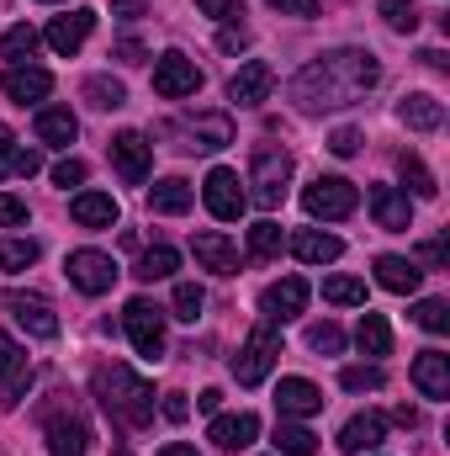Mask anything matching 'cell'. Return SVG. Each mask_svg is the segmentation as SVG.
<instances>
[{"label":"cell","mask_w":450,"mask_h":456,"mask_svg":"<svg viewBox=\"0 0 450 456\" xmlns=\"http://www.w3.org/2000/svg\"><path fill=\"white\" fill-rule=\"evenodd\" d=\"M0 224L21 228V224H27V202H21V197H11V191H0Z\"/></svg>","instance_id":"cell-48"},{"label":"cell","mask_w":450,"mask_h":456,"mask_svg":"<svg viewBox=\"0 0 450 456\" xmlns=\"http://www.w3.org/2000/svg\"><path fill=\"white\" fill-rule=\"evenodd\" d=\"M419 260H430V265H446V260H450L446 239H424V244H419Z\"/></svg>","instance_id":"cell-53"},{"label":"cell","mask_w":450,"mask_h":456,"mask_svg":"<svg viewBox=\"0 0 450 456\" xmlns=\"http://www.w3.org/2000/svg\"><path fill=\"white\" fill-rule=\"evenodd\" d=\"M281 244H286V233H281V224L260 218V224L249 228V255H254V260H270V255H281Z\"/></svg>","instance_id":"cell-39"},{"label":"cell","mask_w":450,"mask_h":456,"mask_svg":"<svg viewBox=\"0 0 450 456\" xmlns=\"http://www.w3.org/2000/svg\"><path fill=\"white\" fill-rule=\"evenodd\" d=\"M91 27H96V11H91V5H75L69 16H53V21L43 27V43H48L59 59H69V53H80V43L91 37Z\"/></svg>","instance_id":"cell-14"},{"label":"cell","mask_w":450,"mask_h":456,"mask_svg":"<svg viewBox=\"0 0 450 456\" xmlns=\"http://www.w3.org/2000/svg\"><path fill=\"white\" fill-rule=\"evenodd\" d=\"M286 244H292V255L302 265H334L339 255H344V244H339L334 233H324V228H297Z\"/></svg>","instance_id":"cell-26"},{"label":"cell","mask_w":450,"mask_h":456,"mask_svg":"<svg viewBox=\"0 0 450 456\" xmlns=\"http://www.w3.org/2000/svg\"><path fill=\"white\" fill-rule=\"evenodd\" d=\"M37 255H43L37 239H0V271H27L37 265Z\"/></svg>","instance_id":"cell-38"},{"label":"cell","mask_w":450,"mask_h":456,"mask_svg":"<svg viewBox=\"0 0 450 456\" xmlns=\"http://www.w3.org/2000/svg\"><path fill=\"white\" fill-rule=\"evenodd\" d=\"M254 436H260V419H254L249 409H238V414H213V430H207V441H213L218 452H244V446H254Z\"/></svg>","instance_id":"cell-22"},{"label":"cell","mask_w":450,"mask_h":456,"mask_svg":"<svg viewBox=\"0 0 450 456\" xmlns=\"http://www.w3.org/2000/svg\"><path fill=\"white\" fill-rule=\"evenodd\" d=\"M175 133L186 138L181 149H191V154H213V149L233 143V122H228L223 112H213V117H181V122H175Z\"/></svg>","instance_id":"cell-18"},{"label":"cell","mask_w":450,"mask_h":456,"mask_svg":"<svg viewBox=\"0 0 450 456\" xmlns=\"http://www.w3.org/2000/svg\"><path fill=\"white\" fill-rule=\"evenodd\" d=\"M191 255H197V265L213 271V276H238V244L228 239L223 228H202V233L191 239Z\"/></svg>","instance_id":"cell-19"},{"label":"cell","mask_w":450,"mask_h":456,"mask_svg":"<svg viewBox=\"0 0 450 456\" xmlns=\"http://www.w3.org/2000/svg\"><path fill=\"white\" fill-rule=\"evenodd\" d=\"M85 96H91L96 112H122V107H127V86L112 80V75H91V80H85Z\"/></svg>","instance_id":"cell-34"},{"label":"cell","mask_w":450,"mask_h":456,"mask_svg":"<svg viewBox=\"0 0 450 456\" xmlns=\"http://www.w3.org/2000/svg\"><path fill=\"white\" fill-rule=\"evenodd\" d=\"M159 456H202L197 446H186V441H170V446H159Z\"/></svg>","instance_id":"cell-57"},{"label":"cell","mask_w":450,"mask_h":456,"mask_svg":"<svg viewBox=\"0 0 450 456\" xmlns=\"http://www.w3.org/2000/svg\"><path fill=\"white\" fill-rule=\"evenodd\" d=\"M270 91H276V69L265 59L238 64V75L228 80V102L233 107H260V102H270Z\"/></svg>","instance_id":"cell-15"},{"label":"cell","mask_w":450,"mask_h":456,"mask_svg":"<svg viewBox=\"0 0 450 456\" xmlns=\"http://www.w3.org/2000/svg\"><path fill=\"white\" fill-rule=\"evenodd\" d=\"M382 382H387L382 366H344V371H339V387H344V393H376Z\"/></svg>","instance_id":"cell-44"},{"label":"cell","mask_w":450,"mask_h":456,"mask_svg":"<svg viewBox=\"0 0 450 456\" xmlns=\"http://www.w3.org/2000/svg\"><path fill=\"white\" fill-rule=\"evenodd\" d=\"M308 345H313L318 355H339V350H344V330L324 319V324H313V330H308Z\"/></svg>","instance_id":"cell-45"},{"label":"cell","mask_w":450,"mask_h":456,"mask_svg":"<svg viewBox=\"0 0 450 456\" xmlns=\"http://www.w3.org/2000/svg\"><path fill=\"white\" fill-rule=\"evenodd\" d=\"M197 91H202V69H197V59H186L181 48H170V53L154 59V96H165V102H186V96H197Z\"/></svg>","instance_id":"cell-7"},{"label":"cell","mask_w":450,"mask_h":456,"mask_svg":"<svg viewBox=\"0 0 450 456\" xmlns=\"http://www.w3.org/2000/svg\"><path fill=\"white\" fill-rule=\"evenodd\" d=\"M202 202H207V213H213V218H223V224L244 218L249 197H244V186H238V170H228V165L207 170V181H202Z\"/></svg>","instance_id":"cell-11"},{"label":"cell","mask_w":450,"mask_h":456,"mask_svg":"<svg viewBox=\"0 0 450 456\" xmlns=\"http://www.w3.org/2000/svg\"><path fill=\"white\" fill-rule=\"evenodd\" d=\"M43 436H48V456H85L91 452V425L80 419V409H43Z\"/></svg>","instance_id":"cell-8"},{"label":"cell","mask_w":450,"mask_h":456,"mask_svg":"<svg viewBox=\"0 0 450 456\" xmlns=\"http://www.w3.org/2000/svg\"><path fill=\"white\" fill-rule=\"evenodd\" d=\"M80 138V117L69 107H43L37 112V143H53V149H69Z\"/></svg>","instance_id":"cell-30"},{"label":"cell","mask_w":450,"mask_h":456,"mask_svg":"<svg viewBox=\"0 0 450 456\" xmlns=\"http://www.w3.org/2000/svg\"><path fill=\"white\" fill-rule=\"evenodd\" d=\"M48 5H59V0H48Z\"/></svg>","instance_id":"cell-60"},{"label":"cell","mask_w":450,"mask_h":456,"mask_svg":"<svg viewBox=\"0 0 450 456\" xmlns=\"http://www.w3.org/2000/svg\"><path fill=\"white\" fill-rule=\"evenodd\" d=\"M276 414H281V419H313V414H324V387L308 382V377H281V387H276Z\"/></svg>","instance_id":"cell-17"},{"label":"cell","mask_w":450,"mask_h":456,"mask_svg":"<svg viewBox=\"0 0 450 456\" xmlns=\"http://www.w3.org/2000/svg\"><path fill=\"white\" fill-rule=\"evenodd\" d=\"M276 355H281V335H276L270 324H254L249 340H244V350L233 355V377H238V387H260V382L270 377Z\"/></svg>","instance_id":"cell-4"},{"label":"cell","mask_w":450,"mask_h":456,"mask_svg":"<svg viewBox=\"0 0 450 456\" xmlns=\"http://www.w3.org/2000/svg\"><path fill=\"white\" fill-rule=\"evenodd\" d=\"M376 281H382L387 292H398V297H414L419 281H424V271H419L414 260H403V255H376Z\"/></svg>","instance_id":"cell-29"},{"label":"cell","mask_w":450,"mask_h":456,"mask_svg":"<svg viewBox=\"0 0 450 456\" xmlns=\"http://www.w3.org/2000/svg\"><path fill=\"white\" fill-rule=\"evenodd\" d=\"M37 27H27V21H16L5 37H0V59H11V64H21V59H32V48H37Z\"/></svg>","instance_id":"cell-37"},{"label":"cell","mask_w":450,"mask_h":456,"mask_svg":"<svg viewBox=\"0 0 450 456\" xmlns=\"http://www.w3.org/2000/svg\"><path fill=\"white\" fill-rule=\"evenodd\" d=\"M0 308H5L32 340H53V335H59V314H53L48 297H37V292H0Z\"/></svg>","instance_id":"cell-10"},{"label":"cell","mask_w":450,"mask_h":456,"mask_svg":"<svg viewBox=\"0 0 450 456\" xmlns=\"http://www.w3.org/2000/svg\"><path fill=\"white\" fill-rule=\"evenodd\" d=\"M0 91H5L16 107H27V102H48L53 75H48V69H37V64H11V69L0 75Z\"/></svg>","instance_id":"cell-21"},{"label":"cell","mask_w":450,"mask_h":456,"mask_svg":"<svg viewBox=\"0 0 450 456\" xmlns=\"http://www.w3.org/2000/svg\"><path fill=\"white\" fill-rule=\"evenodd\" d=\"M414 387H419L424 398L446 403L450 398V355L446 350H419V355H414Z\"/></svg>","instance_id":"cell-23"},{"label":"cell","mask_w":450,"mask_h":456,"mask_svg":"<svg viewBox=\"0 0 450 456\" xmlns=\"http://www.w3.org/2000/svg\"><path fill=\"white\" fill-rule=\"evenodd\" d=\"M392 419H398V425H403V430H414V425H419V409H408V403H403V409H398V414H392Z\"/></svg>","instance_id":"cell-58"},{"label":"cell","mask_w":450,"mask_h":456,"mask_svg":"<svg viewBox=\"0 0 450 456\" xmlns=\"http://www.w3.org/2000/svg\"><path fill=\"white\" fill-rule=\"evenodd\" d=\"M355 345H360L366 355H387V350H392V330H387V319L366 308L360 324H355Z\"/></svg>","instance_id":"cell-33"},{"label":"cell","mask_w":450,"mask_h":456,"mask_svg":"<svg viewBox=\"0 0 450 456\" xmlns=\"http://www.w3.org/2000/svg\"><path fill=\"white\" fill-rule=\"evenodd\" d=\"M112 165H117V175L127 181V186H143L149 181V170H154V143L143 138V133H117L112 138Z\"/></svg>","instance_id":"cell-13"},{"label":"cell","mask_w":450,"mask_h":456,"mask_svg":"<svg viewBox=\"0 0 450 456\" xmlns=\"http://www.w3.org/2000/svg\"><path fill=\"white\" fill-rule=\"evenodd\" d=\"M197 11L228 27V21H238V16H244V0H197Z\"/></svg>","instance_id":"cell-46"},{"label":"cell","mask_w":450,"mask_h":456,"mask_svg":"<svg viewBox=\"0 0 450 456\" xmlns=\"http://www.w3.org/2000/svg\"><path fill=\"white\" fill-rule=\"evenodd\" d=\"M191 202H197V191H191V181H181V175H165V181H154V186H149V208H154V213H165V218L191 213Z\"/></svg>","instance_id":"cell-28"},{"label":"cell","mask_w":450,"mask_h":456,"mask_svg":"<svg viewBox=\"0 0 450 456\" xmlns=\"http://www.w3.org/2000/svg\"><path fill=\"white\" fill-rule=\"evenodd\" d=\"M122 330H127V340H133V350L143 361H159L165 355V308H154L149 297H133L122 308Z\"/></svg>","instance_id":"cell-6"},{"label":"cell","mask_w":450,"mask_h":456,"mask_svg":"<svg viewBox=\"0 0 450 456\" xmlns=\"http://www.w3.org/2000/svg\"><path fill=\"white\" fill-rule=\"evenodd\" d=\"M302 208H308V218L339 224V218H350V213L360 208V191H355V181H344V175H318V181L302 191Z\"/></svg>","instance_id":"cell-5"},{"label":"cell","mask_w":450,"mask_h":456,"mask_svg":"<svg viewBox=\"0 0 450 456\" xmlns=\"http://www.w3.org/2000/svg\"><path fill=\"white\" fill-rule=\"evenodd\" d=\"M281 16H318V0H270Z\"/></svg>","instance_id":"cell-52"},{"label":"cell","mask_w":450,"mask_h":456,"mask_svg":"<svg viewBox=\"0 0 450 456\" xmlns=\"http://www.w3.org/2000/svg\"><path fill=\"white\" fill-rule=\"evenodd\" d=\"M286 186H292V154L281 143H254L249 154V191L260 208H281L286 202Z\"/></svg>","instance_id":"cell-3"},{"label":"cell","mask_w":450,"mask_h":456,"mask_svg":"<svg viewBox=\"0 0 450 456\" xmlns=\"http://www.w3.org/2000/svg\"><path fill=\"white\" fill-rule=\"evenodd\" d=\"M398 122H403L408 133H440V127H446V102L430 96V91H414V96L398 102Z\"/></svg>","instance_id":"cell-24"},{"label":"cell","mask_w":450,"mask_h":456,"mask_svg":"<svg viewBox=\"0 0 450 456\" xmlns=\"http://www.w3.org/2000/svg\"><path fill=\"white\" fill-rule=\"evenodd\" d=\"M218 48H223V53H238V48H249V27H244V21H228L223 32H218Z\"/></svg>","instance_id":"cell-49"},{"label":"cell","mask_w":450,"mask_h":456,"mask_svg":"<svg viewBox=\"0 0 450 456\" xmlns=\"http://www.w3.org/2000/svg\"><path fill=\"white\" fill-rule=\"evenodd\" d=\"M382 86V59L371 48H329L318 59H308L292 80H286V102L297 112L318 117V112H339L366 102Z\"/></svg>","instance_id":"cell-1"},{"label":"cell","mask_w":450,"mask_h":456,"mask_svg":"<svg viewBox=\"0 0 450 456\" xmlns=\"http://www.w3.org/2000/svg\"><path fill=\"white\" fill-rule=\"evenodd\" d=\"M64 271H69V281L85 292V297H101V292H112L117 287V260L107 255V249H75L69 260H64Z\"/></svg>","instance_id":"cell-9"},{"label":"cell","mask_w":450,"mask_h":456,"mask_svg":"<svg viewBox=\"0 0 450 456\" xmlns=\"http://www.w3.org/2000/svg\"><path fill=\"white\" fill-rule=\"evenodd\" d=\"M398 170H403V186H408L414 197H424V202H430V197H440V181L430 175V165H424L419 154H403V159H398Z\"/></svg>","instance_id":"cell-36"},{"label":"cell","mask_w":450,"mask_h":456,"mask_svg":"<svg viewBox=\"0 0 450 456\" xmlns=\"http://www.w3.org/2000/svg\"><path fill=\"white\" fill-rule=\"evenodd\" d=\"M366 456H376V452H366Z\"/></svg>","instance_id":"cell-61"},{"label":"cell","mask_w":450,"mask_h":456,"mask_svg":"<svg viewBox=\"0 0 450 456\" xmlns=\"http://www.w3.org/2000/svg\"><path fill=\"white\" fill-rule=\"evenodd\" d=\"M69 218L80 228H112L122 218V208H117L112 191H80L75 202H69Z\"/></svg>","instance_id":"cell-27"},{"label":"cell","mask_w":450,"mask_h":456,"mask_svg":"<svg viewBox=\"0 0 450 456\" xmlns=\"http://www.w3.org/2000/svg\"><path fill=\"white\" fill-rule=\"evenodd\" d=\"M382 21H387L392 32L414 37V32H419V5H414V0H382Z\"/></svg>","instance_id":"cell-41"},{"label":"cell","mask_w":450,"mask_h":456,"mask_svg":"<svg viewBox=\"0 0 450 456\" xmlns=\"http://www.w3.org/2000/svg\"><path fill=\"white\" fill-rule=\"evenodd\" d=\"M85 181V159H59L53 165V186H80Z\"/></svg>","instance_id":"cell-50"},{"label":"cell","mask_w":450,"mask_h":456,"mask_svg":"<svg viewBox=\"0 0 450 456\" xmlns=\"http://www.w3.org/2000/svg\"><path fill=\"white\" fill-rule=\"evenodd\" d=\"M329 149H334L339 159L360 154V127H334V133H329Z\"/></svg>","instance_id":"cell-47"},{"label":"cell","mask_w":450,"mask_h":456,"mask_svg":"<svg viewBox=\"0 0 450 456\" xmlns=\"http://www.w3.org/2000/svg\"><path fill=\"white\" fill-rule=\"evenodd\" d=\"M202 308H207V292H202L197 281H181V287H175V319H181V324H197Z\"/></svg>","instance_id":"cell-43"},{"label":"cell","mask_w":450,"mask_h":456,"mask_svg":"<svg viewBox=\"0 0 450 456\" xmlns=\"http://www.w3.org/2000/svg\"><path fill=\"white\" fill-rule=\"evenodd\" d=\"M159 414H165L170 425H181V419L191 414V403H186V393H165V403H159Z\"/></svg>","instance_id":"cell-51"},{"label":"cell","mask_w":450,"mask_h":456,"mask_svg":"<svg viewBox=\"0 0 450 456\" xmlns=\"http://www.w3.org/2000/svg\"><path fill=\"white\" fill-rule=\"evenodd\" d=\"M324 297L339 308H366V281L360 276H329L324 281Z\"/></svg>","instance_id":"cell-40"},{"label":"cell","mask_w":450,"mask_h":456,"mask_svg":"<svg viewBox=\"0 0 450 456\" xmlns=\"http://www.w3.org/2000/svg\"><path fill=\"white\" fill-rule=\"evenodd\" d=\"M43 170V154L37 149H16L11 143V127L0 122V181H11V175H37Z\"/></svg>","instance_id":"cell-31"},{"label":"cell","mask_w":450,"mask_h":456,"mask_svg":"<svg viewBox=\"0 0 450 456\" xmlns=\"http://www.w3.org/2000/svg\"><path fill=\"white\" fill-rule=\"evenodd\" d=\"M414 324H419V330H430V335H446V330H450V303H446V297H424V303L414 308Z\"/></svg>","instance_id":"cell-42"},{"label":"cell","mask_w":450,"mask_h":456,"mask_svg":"<svg viewBox=\"0 0 450 456\" xmlns=\"http://www.w3.org/2000/svg\"><path fill=\"white\" fill-rule=\"evenodd\" d=\"M27 387H32V361H27L21 345L0 330V403L16 409V403L27 398Z\"/></svg>","instance_id":"cell-12"},{"label":"cell","mask_w":450,"mask_h":456,"mask_svg":"<svg viewBox=\"0 0 450 456\" xmlns=\"http://www.w3.org/2000/svg\"><path fill=\"white\" fill-rule=\"evenodd\" d=\"M197 409H202V414H218V409H223V393H218V387H207V393L197 398Z\"/></svg>","instance_id":"cell-56"},{"label":"cell","mask_w":450,"mask_h":456,"mask_svg":"<svg viewBox=\"0 0 450 456\" xmlns=\"http://www.w3.org/2000/svg\"><path fill=\"white\" fill-rule=\"evenodd\" d=\"M276 452L281 456H313L318 452V436L308 425H297V419H281L276 425Z\"/></svg>","instance_id":"cell-35"},{"label":"cell","mask_w":450,"mask_h":456,"mask_svg":"<svg viewBox=\"0 0 450 456\" xmlns=\"http://www.w3.org/2000/svg\"><path fill=\"white\" fill-rule=\"evenodd\" d=\"M91 387H96V398H101V409L112 414L117 425H127V430H149L154 425V387L138 377V371H127V366H96V377H91Z\"/></svg>","instance_id":"cell-2"},{"label":"cell","mask_w":450,"mask_h":456,"mask_svg":"<svg viewBox=\"0 0 450 456\" xmlns=\"http://www.w3.org/2000/svg\"><path fill=\"white\" fill-rule=\"evenodd\" d=\"M371 218L376 228H387V233H408L414 228V202H408V191H398V186H371Z\"/></svg>","instance_id":"cell-20"},{"label":"cell","mask_w":450,"mask_h":456,"mask_svg":"<svg viewBox=\"0 0 450 456\" xmlns=\"http://www.w3.org/2000/svg\"><path fill=\"white\" fill-rule=\"evenodd\" d=\"M117 59H122V64H143V59H149V48H143L138 37H127V43H117Z\"/></svg>","instance_id":"cell-54"},{"label":"cell","mask_w":450,"mask_h":456,"mask_svg":"<svg viewBox=\"0 0 450 456\" xmlns=\"http://www.w3.org/2000/svg\"><path fill=\"white\" fill-rule=\"evenodd\" d=\"M149 11V0H112V16H122V21H138Z\"/></svg>","instance_id":"cell-55"},{"label":"cell","mask_w":450,"mask_h":456,"mask_svg":"<svg viewBox=\"0 0 450 456\" xmlns=\"http://www.w3.org/2000/svg\"><path fill=\"white\" fill-rule=\"evenodd\" d=\"M175 265H181V255H175L170 244H154V249L138 255L133 276H138V281H165V276H175Z\"/></svg>","instance_id":"cell-32"},{"label":"cell","mask_w":450,"mask_h":456,"mask_svg":"<svg viewBox=\"0 0 450 456\" xmlns=\"http://www.w3.org/2000/svg\"><path fill=\"white\" fill-rule=\"evenodd\" d=\"M382 441H387V419L366 409V414H355V419H350V425L339 430V441H334V446H339L344 456H366V452H376Z\"/></svg>","instance_id":"cell-25"},{"label":"cell","mask_w":450,"mask_h":456,"mask_svg":"<svg viewBox=\"0 0 450 456\" xmlns=\"http://www.w3.org/2000/svg\"><path fill=\"white\" fill-rule=\"evenodd\" d=\"M419 59H424V64H430V69H446V64H450L446 53H440V48H424V53H419Z\"/></svg>","instance_id":"cell-59"},{"label":"cell","mask_w":450,"mask_h":456,"mask_svg":"<svg viewBox=\"0 0 450 456\" xmlns=\"http://www.w3.org/2000/svg\"><path fill=\"white\" fill-rule=\"evenodd\" d=\"M302 308H308V281H302V276L270 281V287L260 292V314H265V324H286V319H297Z\"/></svg>","instance_id":"cell-16"}]
</instances>
